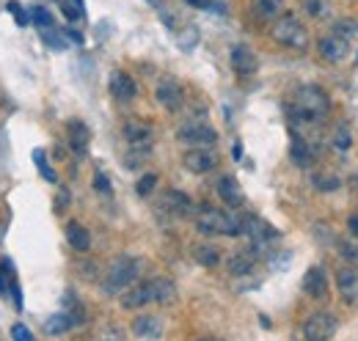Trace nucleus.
Wrapping results in <instances>:
<instances>
[{"mask_svg": "<svg viewBox=\"0 0 358 341\" xmlns=\"http://www.w3.org/2000/svg\"><path fill=\"white\" fill-rule=\"evenodd\" d=\"M331 99L320 85H301L289 102V119L295 127H320L328 116Z\"/></svg>", "mask_w": 358, "mask_h": 341, "instance_id": "1", "label": "nucleus"}, {"mask_svg": "<svg viewBox=\"0 0 358 341\" xmlns=\"http://www.w3.org/2000/svg\"><path fill=\"white\" fill-rule=\"evenodd\" d=\"M196 228L204 237H237V234H243V217L234 212L204 207L196 215Z\"/></svg>", "mask_w": 358, "mask_h": 341, "instance_id": "2", "label": "nucleus"}, {"mask_svg": "<svg viewBox=\"0 0 358 341\" xmlns=\"http://www.w3.org/2000/svg\"><path fill=\"white\" fill-rule=\"evenodd\" d=\"M141 275V261L133 256H119L108 264L105 278H102V289L108 295H122L124 289H130Z\"/></svg>", "mask_w": 358, "mask_h": 341, "instance_id": "3", "label": "nucleus"}, {"mask_svg": "<svg viewBox=\"0 0 358 341\" xmlns=\"http://www.w3.org/2000/svg\"><path fill=\"white\" fill-rule=\"evenodd\" d=\"M122 132H124V140H127V149H130V157H127L130 166L127 168H138V163L146 160L149 152H152L155 132H152V127L146 122H138V119H130Z\"/></svg>", "mask_w": 358, "mask_h": 341, "instance_id": "4", "label": "nucleus"}, {"mask_svg": "<svg viewBox=\"0 0 358 341\" xmlns=\"http://www.w3.org/2000/svg\"><path fill=\"white\" fill-rule=\"evenodd\" d=\"M273 39L281 44V47H287V50L306 52V47H309V31H306V25L295 14H284L273 25Z\"/></svg>", "mask_w": 358, "mask_h": 341, "instance_id": "5", "label": "nucleus"}, {"mask_svg": "<svg viewBox=\"0 0 358 341\" xmlns=\"http://www.w3.org/2000/svg\"><path fill=\"white\" fill-rule=\"evenodd\" d=\"M177 140L185 143V146H207V149H213L218 143V132L210 127L204 119H187L177 129Z\"/></svg>", "mask_w": 358, "mask_h": 341, "instance_id": "6", "label": "nucleus"}, {"mask_svg": "<svg viewBox=\"0 0 358 341\" xmlns=\"http://www.w3.org/2000/svg\"><path fill=\"white\" fill-rule=\"evenodd\" d=\"M182 166L190 170V173H210V170L218 166V154L207 146H190L182 157Z\"/></svg>", "mask_w": 358, "mask_h": 341, "instance_id": "7", "label": "nucleus"}, {"mask_svg": "<svg viewBox=\"0 0 358 341\" xmlns=\"http://www.w3.org/2000/svg\"><path fill=\"white\" fill-rule=\"evenodd\" d=\"M317 52L322 55V61H328V64H339V61H345V58L350 55V42L331 31V34H325V36L317 42Z\"/></svg>", "mask_w": 358, "mask_h": 341, "instance_id": "8", "label": "nucleus"}, {"mask_svg": "<svg viewBox=\"0 0 358 341\" xmlns=\"http://www.w3.org/2000/svg\"><path fill=\"white\" fill-rule=\"evenodd\" d=\"M336 328H339V322L334 314H312L303 325V336L312 341H325L336 333Z\"/></svg>", "mask_w": 358, "mask_h": 341, "instance_id": "9", "label": "nucleus"}, {"mask_svg": "<svg viewBox=\"0 0 358 341\" xmlns=\"http://www.w3.org/2000/svg\"><path fill=\"white\" fill-rule=\"evenodd\" d=\"M155 99H157V105H160V108H166V110L177 113L179 108L185 105V91H182V85H179L174 78H166V80H160V83H157Z\"/></svg>", "mask_w": 358, "mask_h": 341, "instance_id": "10", "label": "nucleus"}, {"mask_svg": "<svg viewBox=\"0 0 358 341\" xmlns=\"http://www.w3.org/2000/svg\"><path fill=\"white\" fill-rule=\"evenodd\" d=\"M257 66H259V58H257V52H254L248 44L231 47V69H234L240 78H251V75L257 72Z\"/></svg>", "mask_w": 358, "mask_h": 341, "instance_id": "11", "label": "nucleus"}, {"mask_svg": "<svg viewBox=\"0 0 358 341\" xmlns=\"http://www.w3.org/2000/svg\"><path fill=\"white\" fill-rule=\"evenodd\" d=\"M303 292L309 295L312 300H325L328 298V275H325V270L322 267H309L306 270V275H303Z\"/></svg>", "mask_w": 358, "mask_h": 341, "instance_id": "12", "label": "nucleus"}, {"mask_svg": "<svg viewBox=\"0 0 358 341\" xmlns=\"http://www.w3.org/2000/svg\"><path fill=\"white\" fill-rule=\"evenodd\" d=\"M149 303H155V281H143V284H138L133 289H124L122 292V305L130 308V311L143 308Z\"/></svg>", "mask_w": 358, "mask_h": 341, "instance_id": "13", "label": "nucleus"}, {"mask_svg": "<svg viewBox=\"0 0 358 341\" xmlns=\"http://www.w3.org/2000/svg\"><path fill=\"white\" fill-rule=\"evenodd\" d=\"M108 88H110V96L116 102H133L135 94H138V85L127 72H113L108 80Z\"/></svg>", "mask_w": 358, "mask_h": 341, "instance_id": "14", "label": "nucleus"}, {"mask_svg": "<svg viewBox=\"0 0 358 341\" xmlns=\"http://www.w3.org/2000/svg\"><path fill=\"white\" fill-rule=\"evenodd\" d=\"M160 210L174 215V217H187L190 210H193V204H190V198L182 190H166L163 198H160Z\"/></svg>", "mask_w": 358, "mask_h": 341, "instance_id": "15", "label": "nucleus"}, {"mask_svg": "<svg viewBox=\"0 0 358 341\" xmlns=\"http://www.w3.org/2000/svg\"><path fill=\"white\" fill-rule=\"evenodd\" d=\"M257 267V254L248 248V251H234V254L229 256V261H226V270H229V275H234V278H243V275H251V270Z\"/></svg>", "mask_w": 358, "mask_h": 341, "instance_id": "16", "label": "nucleus"}, {"mask_svg": "<svg viewBox=\"0 0 358 341\" xmlns=\"http://www.w3.org/2000/svg\"><path fill=\"white\" fill-rule=\"evenodd\" d=\"M218 196L224 198V204L231 207V210H237V207L245 204V193H243V187L237 184L234 176H221L218 179Z\"/></svg>", "mask_w": 358, "mask_h": 341, "instance_id": "17", "label": "nucleus"}, {"mask_svg": "<svg viewBox=\"0 0 358 341\" xmlns=\"http://www.w3.org/2000/svg\"><path fill=\"white\" fill-rule=\"evenodd\" d=\"M336 286H339V295L345 303H358V273L356 267H345L336 273Z\"/></svg>", "mask_w": 358, "mask_h": 341, "instance_id": "18", "label": "nucleus"}, {"mask_svg": "<svg viewBox=\"0 0 358 341\" xmlns=\"http://www.w3.org/2000/svg\"><path fill=\"white\" fill-rule=\"evenodd\" d=\"M133 333L138 339H160L163 336V319L155 314H141L133 322Z\"/></svg>", "mask_w": 358, "mask_h": 341, "instance_id": "19", "label": "nucleus"}, {"mask_svg": "<svg viewBox=\"0 0 358 341\" xmlns=\"http://www.w3.org/2000/svg\"><path fill=\"white\" fill-rule=\"evenodd\" d=\"M69 146H72V152H78V154H86V149H89V140H91V132L86 127V122H80V119H72L69 122Z\"/></svg>", "mask_w": 358, "mask_h": 341, "instance_id": "20", "label": "nucleus"}, {"mask_svg": "<svg viewBox=\"0 0 358 341\" xmlns=\"http://www.w3.org/2000/svg\"><path fill=\"white\" fill-rule=\"evenodd\" d=\"M66 240H69V245L75 248V251H80V254H86L91 248V234L80 226V223H66Z\"/></svg>", "mask_w": 358, "mask_h": 341, "instance_id": "21", "label": "nucleus"}, {"mask_svg": "<svg viewBox=\"0 0 358 341\" xmlns=\"http://www.w3.org/2000/svg\"><path fill=\"white\" fill-rule=\"evenodd\" d=\"M292 160H295V166H301V168H309L314 163V149L306 138H295V140H292Z\"/></svg>", "mask_w": 358, "mask_h": 341, "instance_id": "22", "label": "nucleus"}, {"mask_svg": "<svg viewBox=\"0 0 358 341\" xmlns=\"http://www.w3.org/2000/svg\"><path fill=\"white\" fill-rule=\"evenodd\" d=\"M69 328H75V322H72V317L66 314V311H61V314H52L50 319L45 322V333L47 336H61V333H66Z\"/></svg>", "mask_w": 358, "mask_h": 341, "instance_id": "23", "label": "nucleus"}, {"mask_svg": "<svg viewBox=\"0 0 358 341\" xmlns=\"http://www.w3.org/2000/svg\"><path fill=\"white\" fill-rule=\"evenodd\" d=\"M193 259L201 264V267H215L221 261V251L215 245H193Z\"/></svg>", "mask_w": 358, "mask_h": 341, "instance_id": "24", "label": "nucleus"}, {"mask_svg": "<svg viewBox=\"0 0 358 341\" xmlns=\"http://www.w3.org/2000/svg\"><path fill=\"white\" fill-rule=\"evenodd\" d=\"M177 298V286L169 281V278H155V303L160 305H169Z\"/></svg>", "mask_w": 358, "mask_h": 341, "instance_id": "25", "label": "nucleus"}, {"mask_svg": "<svg viewBox=\"0 0 358 341\" xmlns=\"http://www.w3.org/2000/svg\"><path fill=\"white\" fill-rule=\"evenodd\" d=\"M331 146H334L336 152H350V146H353V135H350L348 124H336L334 135H331Z\"/></svg>", "mask_w": 358, "mask_h": 341, "instance_id": "26", "label": "nucleus"}, {"mask_svg": "<svg viewBox=\"0 0 358 341\" xmlns=\"http://www.w3.org/2000/svg\"><path fill=\"white\" fill-rule=\"evenodd\" d=\"M312 182H314V187H317L320 193H336V190L342 187L339 176H334V173H314Z\"/></svg>", "mask_w": 358, "mask_h": 341, "instance_id": "27", "label": "nucleus"}, {"mask_svg": "<svg viewBox=\"0 0 358 341\" xmlns=\"http://www.w3.org/2000/svg\"><path fill=\"white\" fill-rule=\"evenodd\" d=\"M284 11V3L281 0H257V14L262 20H278Z\"/></svg>", "mask_w": 358, "mask_h": 341, "instance_id": "28", "label": "nucleus"}, {"mask_svg": "<svg viewBox=\"0 0 358 341\" xmlns=\"http://www.w3.org/2000/svg\"><path fill=\"white\" fill-rule=\"evenodd\" d=\"M334 34H339L342 39H348L350 44L358 42V20H353V17H348V20H339V22L334 25Z\"/></svg>", "mask_w": 358, "mask_h": 341, "instance_id": "29", "label": "nucleus"}, {"mask_svg": "<svg viewBox=\"0 0 358 341\" xmlns=\"http://www.w3.org/2000/svg\"><path fill=\"white\" fill-rule=\"evenodd\" d=\"M58 6H61V11H64V17L66 20H83V14H86V8H83V0H55Z\"/></svg>", "mask_w": 358, "mask_h": 341, "instance_id": "30", "label": "nucleus"}, {"mask_svg": "<svg viewBox=\"0 0 358 341\" xmlns=\"http://www.w3.org/2000/svg\"><path fill=\"white\" fill-rule=\"evenodd\" d=\"M31 20H34V25L39 28V31H47V28H55V20H52V14L42 8V6H34L31 8Z\"/></svg>", "mask_w": 358, "mask_h": 341, "instance_id": "31", "label": "nucleus"}, {"mask_svg": "<svg viewBox=\"0 0 358 341\" xmlns=\"http://www.w3.org/2000/svg\"><path fill=\"white\" fill-rule=\"evenodd\" d=\"M34 160H36V168H39V173H42V179L45 182H50V184H55L58 182V176H55V170L47 166V157L42 149H34Z\"/></svg>", "mask_w": 358, "mask_h": 341, "instance_id": "32", "label": "nucleus"}, {"mask_svg": "<svg viewBox=\"0 0 358 341\" xmlns=\"http://www.w3.org/2000/svg\"><path fill=\"white\" fill-rule=\"evenodd\" d=\"M177 44L182 47V50H193V47L199 44V31H196V28H190V25H187V28H182V31L177 34Z\"/></svg>", "mask_w": 358, "mask_h": 341, "instance_id": "33", "label": "nucleus"}, {"mask_svg": "<svg viewBox=\"0 0 358 341\" xmlns=\"http://www.w3.org/2000/svg\"><path fill=\"white\" fill-rule=\"evenodd\" d=\"M339 256L348 261V267L358 270V245L356 242H339Z\"/></svg>", "mask_w": 358, "mask_h": 341, "instance_id": "34", "label": "nucleus"}, {"mask_svg": "<svg viewBox=\"0 0 358 341\" xmlns=\"http://www.w3.org/2000/svg\"><path fill=\"white\" fill-rule=\"evenodd\" d=\"M303 8L317 17V20H322V17H328V11H331V6H328V0H306L303 3Z\"/></svg>", "mask_w": 358, "mask_h": 341, "instance_id": "35", "label": "nucleus"}, {"mask_svg": "<svg viewBox=\"0 0 358 341\" xmlns=\"http://www.w3.org/2000/svg\"><path fill=\"white\" fill-rule=\"evenodd\" d=\"M187 6H196V8H207V11H218V14H224L226 6L221 0H185Z\"/></svg>", "mask_w": 358, "mask_h": 341, "instance_id": "36", "label": "nucleus"}, {"mask_svg": "<svg viewBox=\"0 0 358 341\" xmlns=\"http://www.w3.org/2000/svg\"><path fill=\"white\" fill-rule=\"evenodd\" d=\"M155 184H157V176H155V173H146V176L138 182V196H149V193L155 190Z\"/></svg>", "mask_w": 358, "mask_h": 341, "instance_id": "37", "label": "nucleus"}, {"mask_svg": "<svg viewBox=\"0 0 358 341\" xmlns=\"http://www.w3.org/2000/svg\"><path fill=\"white\" fill-rule=\"evenodd\" d=\"M42 36H45V42L50 44V47H55V50H64L66 47V42L55 34V28H47V31H42Z\"/></svg>", "mask_w": 358, "mask_h": 341, "instance_id": "38", "label": "nucleus"}, {"mask_svg": "<svg viewBox=\"0 0 358 341\" xmlns=\"http://www.w3.org/2000/svg\"><path fill=\"white\" fill-rule=\"evenodd\" d=\"M94 187H96L99 193L110 196V182H108V176H105V173H96V176H94Z\"/></svg>", "mask_w": 358, "mask_h": 341, "instance_id": "39", "label": "nucleus"}, {"mask_svg": "<svg viewBox=\"0 0 358 341\" xmlns=\"http://www.w3.org/2000/svg\"><path fill=\"white\" fill-rule=\"evenodd\" d=\"M8 11L14 14V20H17L20 25H25V22H28V17H25V11H22V6H20V3H8Z\"/></svg>", "mask_w": 358, "mask_h": 341, "instance_id": "40", "label": "nucleus"}, {"mask_svg": "<svg viewBox=\"0 0 358 341\" xmlns=\"http://www.w3.org/2000/svg\"><path fill=\"white\" fill-rule=\"evenodd\" d=\"M11 336H14V339H20V341H31V331H28V328H22V325H14Z\"/></svg>", "mask_w": 358, "mask_h": 341, "instance_id": "41", "label": "nucleus"}, {"mask_svg": "<svg viewBox=\"0 0 358 341\" xmlns=\"http://www.w3.org/2000/svg\"><path fill=\"white\" fill-rule=\"evenodd\" d=\"M64 34H66V39H69V42H75V44H83V36H80V34H78V31H72V28H66V31H64Z\"/></svg>", "mask_w": 358, "mask_h": 341, "instance_id": "42", "label": "nucleus"}, {"mask_svg": "<svg viewBox=\"0 0 358 341\" xmlns=\"http://www.w3.org/2000/svg\"><path fill=\"white\" fill-rule=\"evenodd\" d=\"M348 226H350V231H353V234H358V215L350 217V223H348Z\"/></svg>", "mask_w": 358, "mask_h": 341, "instance_id": "43", "label": "nucleus"}, {"mask_svg": "<svg viewBox=\"0 0 358 341\" xmlns=\"http://www.w3.org/2000/svg\"><path fill=\"white\" fill-rule=\"evenodd\" d=\"M6 289H8V281H6L3 273H0V292H6Z\"/></svg>", "mask_w": 358, "mask_h": 341, "instance_id": "44", "label": "nucleus"}]
</instances>
